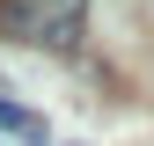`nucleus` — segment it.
<instances>
[{
    "instance_id": "1",
    "label": "nucleus",
    "mask_w": 154,
    "mask_h": 146,
    "mask_svg": "<svg viewBox=\"0 0 154 146\" xmlns=\"http://www.w3.org/2000/svg\"><path fill=\"white\" fill-rule=\"evenodd\" d=\"M88 22V0H0V36L37 51H73Z\"/></svg>"
},
{
    "instance_id": "2",
    "label": "nucleus",
    "mask_w": 154,
    "mask_h": 146,
    "mask_svg": "<svg viewBox=\"0 0 154 146\" xmlns=\"http://www.w3.org/2000/svg\"><path fill=\"white\" fill-rule=\"evenodd\" d=\"M0 124H8V132H15V139H22V146H44V124H37V117H29V110H15L8 95H0Z\"/></svg>"
}]
</instances>
